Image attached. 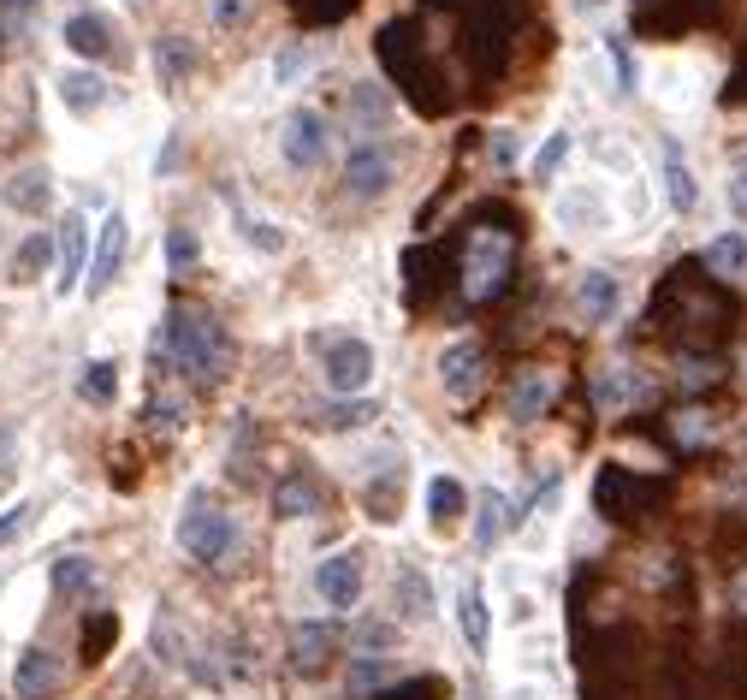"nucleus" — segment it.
<instances>
[{"instance_id": "obj_1", "label": "nucleus", "mask_w": 747, "mask_h": 700, "mask_svg": "<svg viewBox=\"0 0 747 700\" xmlns=\"http://www.w3.org/2000/svg\"><path fill=\"white\" fill-rule=\"evenodd\" d=\"M166 351H172V368L190 374V381H214L225 368V327L208 310H172L166 315Z\"/></svg>"}, {"instance_id": "obj_2", "label": "nucleus", "mask_w": 747, "mask_h": 700, "mask_svg": "<svg viewBox=\"0 0 747 700\" xmlns=\"http://www.w3.org/2000/svg\"><path fill=\"white\" fill-rule=\"evenodd\" d=\"M232 540H238V523H232V510H220L208 493H190L184 510H179V546L196 565H220L225 552H232Z\"/></svg>"}, {"instance_id": "obj_3", "label": "nucleus", "mask_w": 747, "mask_h": 700, "mask_svg": "<svg viewBox=\"0 0 747 700\" xmlns=\"http://www.w3.org/2000/svg\"><path fill=\"white\" fill-rule=\"evenodd\" d=\"M374 368H380L374 345H369V338H356V333H339V338H326V345H321V381H326V392H339V398L369 392Z\"/></svg>"}, {"instance_id": "obj_4", "label": "nucleus", "mask_w": 747, "mask_h": 700, "mask_svg": "<svg viewBox=\"0 0 747 700\" xmlns=\"http://www.w3.org/2000/svg\"><path fill=\"white\" fill-rule=\"evenodd\" d=\"M511 267V237L505 232H475L468 237V262H463V292L468 297H493L498 280Z\"/></svg>"}, {"instance_id": "obj_5", "label": "nucleus", "mask_w": 747, "mask_h": 700, "mask_svg": "<svg viewBox=\"0 0 747 700\" xmlns=\"http://www.w3.org/2000/svg\"><path fill=\"white\" fill-rule=\"evenodd\" d=\"M125 244H131V232H125V214H108L95 226V244H90V273H83V292L101 297L108 285L119 280V262H125Z\"/></svg>"}, {"instance_id": "obj_6", "label": "nucleus", "mask_w": 747, "mask_h": 700, "mask_svg": "<svg viewBox=\"0 0 747 700\" xmlns=\"http://www.w3.org/2000/svg\"><path fill=\"white\" fill-rule=\"evenodd\" d=\"M326 119L315 113V108H291L285 113V125H280V155L291 161V166H321L326 161Z\"/></svg>"}, {"instance_id": "obj_7", "label": "nucleus", "mask_w": 747, "mask_h": 700, "mask_svg": "<svg viewBox=\"0 0 747 700\" xmlns=\"http://www.w3.org/2000/svg\"><path fill=\"white\" fill-rule=\"evenodd\" d=\"M392 179H397V155L386 143H356L351 161H344V184H351V196H362V202L386 196Z\"/></svg>"}, {"instance_id": "obj_8", "label": "nucleus", "mask_w": 747, "mask_h": 700, "mask_svg": "<svg viewBox=\"0 0 747 700\" xmlns=\"http://www.w3.org/2000/svg\"><path fill=\"white\" fill-rule=\"evenodd\" d=\"M315 594L326 611H351L362 600V558L356 552H333L315 565Z\"/></svg>"}, {"instance_id": "obj_9", "label": "nucleus", "mask_w": 747, "mask_h": 700, "mask_svg": "<svg viewBox=\"0 0 747 700\" xmlns=\"http://www.w3.org/2000/svg\"><path fill=\"white\" fill-rule=\"evenodd\" d=\"M552 220H558V232H605L612 226V209H605L599 184H569V191L552 202Z\"/></svg>"}, {"instance_id": "obj_10", "label": "nucleus", "mask_w": 747, "mask_h": 700, "mask_svg": "<svg viewBox=\"0 0 747 700\" xmlns=\"http://www.w3.org/2000/svg\"><path fill=\"white\" fill-rule=\"evenodd\" d=\"M83 273H90V220H83V214H65V226H60V280H54V292H60V297L83 292Z\"/></svg>"}, {"instance_id": "obj_11", "label": "nucleus", "mask_w": 747, "mask_h": 700, "mask_svg": "<svg viewBox=\"0 0 747 700\" xmlns=\"http://www.w3.org/2000/svg\"><path fill=\"white\" fill-rule=\"evenodd\" d=\"M440 386H445V398H457V404L481 386V345L475 338H457V345L440 351Z\"/></svg>"}, {"instance_id": "obj_12", "label": "nucleus", "mask_w": 747, "mask_h": 700, "mask_svg": "<svg viewBox=\"0 0 747 700\" xmlns=\"http://www.w3.org/2000/svg\"><path fill=\"white\" fill-rule=\"evenodd\" d=\"M576 303H582V315L594 321V327H605V321L623 310V280L612 267H587L582 285H576Z\"/></svg>"}, {"instance_id": "obj_13", "label": "nucleus", "mask_w": 747, "mask_h": 700, "mask_svg": "<svg viewBox=\"0 0 747 700\" xmlns=\"http://www.w3.org/2000/svg\"><path fill=\"white\" fill-rule=\"evenodd\" d=\"M60 677H65L60 653H48V647H24L19 671H12V689H19V700H42L48 689H60Z\"/></svg>"}, {"instance_id": "obj_14", "label": "nucleus", "mask_w": 747, "mask_h": 700, "mask_svg": "<svg viewBox=\"0 0 747 700\" xmlns=\"http://www.w3.org/2000/svg\"><path fill=\"white\" fill-rule=\"evenodd\" d=\"M468 517H475V528H468V546H475V552L486 558V552L498 546V535L511 528L505 493H498V487H481V493H475V510H468Z\"/></svg>"}, {"instance_id": "obj_15", "label": "nucleus", "mask_w": 747, "mask_h": 700, "mask_svg": "<svg viewBox=\"0 0 747 700\" xmlns=\"http://www.w3.org/2000/svg\"><path fill=\"white\" fill-rule=\"evenodd\" d=\"M108 78L95 72V65H72V72H60V101L72 108L78 119H90L95 108H108Z\"/></svg>"}, {"instance_id": "obj_16", "label": "nucleus", "mask_w": 747, "mask_h": 700, "mask_svg": "<svg viewBox=\"0 0 747 700\" xmlns=\"http://www.w3.org/2000/svg\"><path fill=\"white\" fill-rule=\"evenodd\" d=\"M65 48L83 60H108L113 54V30L101 12H78V19H65Z\"/></svg>"}, {"instance_id": "obj_17", "label": "nucleus", "mask_w": 747, "mask_h": 700, "mask_svg": "<svg viewBox=\"0 0 747 700\" xmlns=\"http://www.w3.org/2000/svg\"><path fill=\"white\" fill-rule=\"evenodd\" d=\"M333 647H339V636L326 623H297V629H291V665H297L303 677H315Z\"/></svg>"}, {"instance_id": "obj_18", "label": "nucleus", "mask_w": 747, "mask_h": 700, "mask_svg": "<svg viewBox=\"0 0 747 700\" xmlns=\"http://www.w3.org/2000/svg\"><path fill=\"white\" fill-rule=\"evenodd\" d=\"M457 629H463L468 653H486V641H493V618H486V594L475 582H463V594H457Z\"/></svg>"}, {"instance_id": "obj_19", "label": "nucleus", "mask_w": 747, "mask_h": 700, "mask_svg": "<svg viewBox=\"0 0 747 700\" xmlns=\"http://www.w3.org/2000/svg\"><path fill=\"white\" fill-rule=\"evenodd\" d=\"M706 267L718 273V280H741L747 273V232H718L706 244Z\"/></svg>"}, {"instance_id": "obj_20", "label": "nucleus", "mask_w": 747, "mask_h": 700, "mask_svg": "<svg viewBox=\"0 0 747 700\" xmlns=\"http://www.w3.org/2000/svg\"><path fill=\"white\" fill-rule=\"evenodd\" d=\"M665 196H670L676 214H694V202H700V184H694L688 161L676 155V143H665Z\"/></svg>"}, {"instance_id": "obj_21", "label": "nucleus", "mask_w": 747, "mask_h": 700, "mask_svg": "<svg viewBox=\"0 0 747 700\" xmlns=\"http://www.w3.org/2000/svg\"><path fill=\"white\" fill-rule=\"evenodd\" d=\"M546 404H552V374H523V381L511 386V416L516 422H534V416H546Z\"/></svg>"}, {"instance_id": "obj_22", "label": "nucleus", "mask_w": 747, "mask_h": 700, "mask_svg": "<svg viewBox=\"0 0 747 700\" xmlns=\"http://www.w3.org/2000/svg\"><path fill=\"white\" fill-rule=\"evenodd\" d=\"M392 600H397V611H404V618H427V611H433V582H427V570H415V565L397 570Z\"/></svg>"}, {"instance_id": "obj_23", "label": "nucleus", "mask_w": 747, "mask_h": 700, "mask_svg": "<svg viewBox=\"0 0 747 700\" xmlns=\"http://www.w3.org/2000/svg\"><path fill=\"white\" fill-rule=\"evenodd\" d=\"M7 202L19 214H42L48 202H54V184H48V173H19V179L7 184Z\"/></svg>"}, {"instance_id": "obj_24", "label": "nucleus", "mask_w": 747, "mask_h": 700, "mask_svg": "<svg viewBox=\"0 0 747 700\" xmlns=\"http://www.w3.org/2000/svg\"><path fill=\"white\" fill-rule=\"evenodd\" d=\"M653 90H658V101H665V108H694V95H700V90L688 83V65H683V60H665V65H658V83H653Z\"/></svg>"}, {"instance_id": "obj_25", "label": "nucleus", "mask_w": 747, "mask_h": 700, "mask_svg": "<svg viewBox=\"0 0 747 700\" xmlns=\"http://www.w3.org/2000/svg\"><path fill=\"white\" fill-rule=\"evenodd\" d=\"M629 398H635V374L623 368V363H617V368H599V374H594V404H599V409H623Z\"/></svg>"}, {"instance_id": "obj_26", "label": "nucleus", "mask_w": 747, "mask_h": 700, "mask_svg": "<svg viewBox=\"0 0 747 700\" xmlns=\"http://www.w3.org/2000/svg\"><path fill=\"white\" fill-rule=\"evenodd\" d=\"M457 510H463V487L451 481V475H433V481H427V523L445 528Z\"/></svg>"}, {"instance_id": "obj_27", "label": "nucleus", "mask_w": 747, "mask_h": 700, "mask_svg": "<svg viewBox=\"0 0 747 700\" xmlns=\"http://www.w3.org/2000/svg\"><path fill=\"white\" fill-rule=\"evenodd\" d=\"M48 582H54L60 594H83L95 582V565L83 552H65V558H54V570H48Z\"/></svg>"}, {"instance_id": "obj_28", "label": "nucleus", "mask_w": 747, "mask_h": 700, "mask_svg": "<svg viewBox=\"0 0 747 700\" xmlns=\"http://www.w3.org/2000/svg\"><path fill=\"white\" fill-rule=\"evenodd\" d=\"M569 149H576V136H569V131H552L546 143H541V155H534V179H541V184L558 179L564 161H569Z\"/></svg>"}, {"instance_id": "obj_29", "label": "nucleus", "mask_w": 747, "mask_h": 700, "mask_svg": "<svg viewBox=\"0 0 747 700\" xmlns=\"http://www.w3.org/2000/svg\"><path fill=\"white\" fill-rule=\"evenodd\" d=\"M48 262H54V244H48L42 232H30L24 244H19V262H12V280H19V285H30V280H37V273H42Z\"/></svg>"}, {"instance_id": "obj_30", "label": "nucleus", "mask_w": 747, "mask_h": 700, "mask_svg": "<svg viewBox=\"0 0 747 700\" xmlns=\"http://www.w3.org/2000/svg\"><path fill=\"white\" fill-rule=\"evenodd\" d=\"M78 398H90V404H113L119 398V374L113 363H90L78 374Z\"/></svg>"}, {"instance_id": "obj_31", "label": "nucleus", "mask_w": 747, "mask_h": 700, "mask_svg": "<svg viewBox=\"0 0 747 700\" xmlns=\"http://www.w3.org/2000/svg\"><path fill=\"white\" fill-rule=\"evenodd\" d=\"M309 60H315V48H309V42H285L280 54H273V83H280V90H291V83L309 72Z\"/></svg>"}, {"instance_id": "obj_32", "label": "nucleus", "mask_w": 747, "mask_h": 700, "mask_svg": "<svg viewBox=\"0 0 747 700\" xmlns=\"http://www.w3.org/2000/svg\"><path fill=\"white\" fill-rule=\"evenodd\" d=\"M273 505H280V517H315L321 493L309 487V481H280V499H273Z\"/></svg>"}, {"instance_id": "obj_33", "label": "nucleus", "mask_w": 747, "mask_h": 700, "mask_svg": "<svg viewBox=\"0 0 747 700\" xmlns=\"http://www.w3.org/2000/svg\"><path fill=\"white\" fill-rule=\"evenodd\" d=\"M386 677H392V665H386V659H356V665H351V677H344V689H351V694L362 700L369 689H380Z\"/></svg>"}, {"instance_id": "obj_34", "label": "nucleus", "mask_w": 747, "mask_h": 700, "mask_svg": "<svg viewBox=\"0 0 747 700\" xmlns=\"http://www.w3.org/2000/svg\"><path fill=\"white\" fill-rule=\"evenodd\" d=\"M196 255H202V244H196V232H190V226H172V232H166V267H172V273H184Z\"/></svg>"}, {"instance_id": "obj_35", "label": "nucleus", "mask_w": 747, "mask_h": 700, "mask_svg": "<svg viewBox=\"0 0 747 700\" xmlns=\"http://www.w3.org/2000/svg\"><path fill=\"white\" fill-rule=\"evenodd\" d=\"M605 54H612V65H617V95H635L640 72H635V54H629V42H623V37H605Z\"/></svg>"}, {"instance_id": "obj_36", "label": "nucleus", "mask_w": 747, "mask_h": 700, "mask_svg": "<svg viewBox=\"0 0 747 700\" xmlns=\"http://www.w3.org/2000/svg\"><path fill=\"white\" fill-rule=\"evenodd\" d=\"M238 232H243V237H250V244H255V250H267V255H273V250H285V232H280V226H273V220H255V214H238Z\"/></svg>"}, {"instance_id": "obj_37", "label": "nucleus", "mask_w": 747, "mask_h": 700, "mask_svg": "<svg viewBox=\"0 0 747 700\" xmlns=\"http://www.w3.org/2000/svg\"><path fill=\"white\" fill-rule=\"evenodd\" d=\"M190 65H196V48L179 42V37H166V42H161V78H184Z\"/></svg>"}, {"instance_id": "obj_38", "label": "nucleus", "mask_w": 747, "mask_h": 700, "mask_svg": "<svg viewBox=\"0 0 747 700\" xmlns=\"http://www.w3.org/2000/svg\"><path fill=\"white\" fill-rule=\"evenodd\" d=\"M30 517H37V505H12V510H0V546H7V540H19L24 535V528H30Z\"/></svg>"}, {"instance_id": "obj_39", "label": "nucleus", "mask_w": 747, "mask_h": 700, "mask_svg": "<svg viewBox=\"0 0 747 700\" xmlns=\"http://www.w3.org/2000/svg\"><path fill=\"white\" fill-rule=\"evenodd\" d=\"M623 214H629V220L647 214V179H640V173L623 179Z\"/></svg>"}, {"instance_id": "obj_40", "label": "nucleus", "mask_w": 747, "mask_h": 700, "mask_svg": "<svg viewBox=\"0 0 747 700\" xmlns=\"http://www.w3.org/2000/svg\"><path fill=\"white\" fill-rule=\"evenodd\" d=\"M516 155H523V136H516V131H498V136H493V161L511 166Z\"/></svg>"}, {"instance_id": "obj_41", "label": "nucleus", "mask_w": 747, "mask_h": 700, "mask_svg": "<svg viewBox=\"0 0 747 700\" xmlns=\"http://www.w3.org/2000/svg\"><path fill=\"white\" fill-rule=\"evenodd\" d=\"M250 19V0H214V24H243Z\"/></svg>"}, {"instance_id": "obj_42", "label": "nucleus", "mask_w": 747, "mask_h": 700, "mask_svg": "<svg viewBox=\"0 0 747 700\" xmlns=\"http://www.w3.org/2000/svg\"><path fill=\"white\" fill-rule=\"evenodd\" d=\"M541 618V594H516L511 600V623H534Z\"/></svg>"}, {"instance_id": "obj_43", "label": "nucleus", "mask_w": 747, "mask_h": 700, "mask_svg": "<svg viewBox=\"0 0 747 700\" xmlns=\"http://www.w3.org/2000/svg\"><path fill=\"white\" fill-rule=\"evenodd\" d=\"M37 7H42V0H0V12H7V30L19 24V19H30Z\"/></svg>"}, {"instance_id": "obj_44", "label": "nucleus", "mask_w": 747, "mask_h": 700, "mask_svg": "<svg viewBox=\"0 0 747 700\" xmlns=\"http://www.w3.org/2000/svg\"><path fill=\"white\" fill-rule=\"evenodd\" d=\"M511 700H546V689H541V682H516Z\"/></svg>"}, {"instance_id": "obj_45", "label": "nucleus", "mask_w": 747, "mask_h": 700, "mask_svg": "<svg viewBox=\"0 0 747 700\" xmlns=\"http://www.w3.org/2000/svg\"><path fill=\"white\" fill-rule=\"evenodd\" d=\"M736 606H741V611H747V570H741V576H736Z\"/></svg>"}, {"instance_id": "obj_46", "label": "nucleus", "mask_w": 747, "mask_h": 700, "mask_svg": "<svg viewBox=\"0 0 747 700\" xmlns=\"http://www.w3.org/2000/svg\"><path fill=\"white\" fill-rule=\"evenodd\" d=\"M741 184H747V161H741Z\"/></svg>"}]
</instances>
